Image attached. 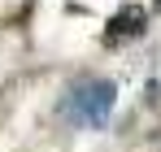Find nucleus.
Segmentation results:
<instances>
[{
  "mask_svg": "<svg viewBox=\"0 0 161 152\" xmlns=\"http://www.w3.org/2000/svg\"><path fill=\"white\" fill-rule=\"evenodd\" d=\"M113 83L109 78H79L65 91V117L74 126H105L109 109H113Z\"/></svg>",
  "mask_w": 161,
  "mask_h": 152,
  "instance_id": "f257e3e1",
  "label": "nucleus"
},
{
  "mask_svg": "<svg viewBox=\"0 0 161 152\" xmlns=\"http://www.w3.org/2000/svg\"><path fill=\"white\" fill-rule=\"evenodd\" d=\"M144 26H148V13L139 9V4H126L122 13H113L105 26V44H122V39H135V35H144Z\"/></svg>",
  "mask_w": 161,
  "mask_h": 152,
  "instance_id": "f03ea898",
  "label": "nucleus"
},
{
  "mask_svg": "<svg viewBox=\"0 0 161 152\" xmlns=\"http://www.w3.org/2000/svg\"><path fill=\"white\" fill-rule=\"evenodd\" d=\"M157 4H161V0H157Z\"/></svg>",
  "mask_w": 161,
  "mask_h": 152,
  "instance_id": "7ed1b4c3",
  "label": "nucleus"
}]
</instances>
